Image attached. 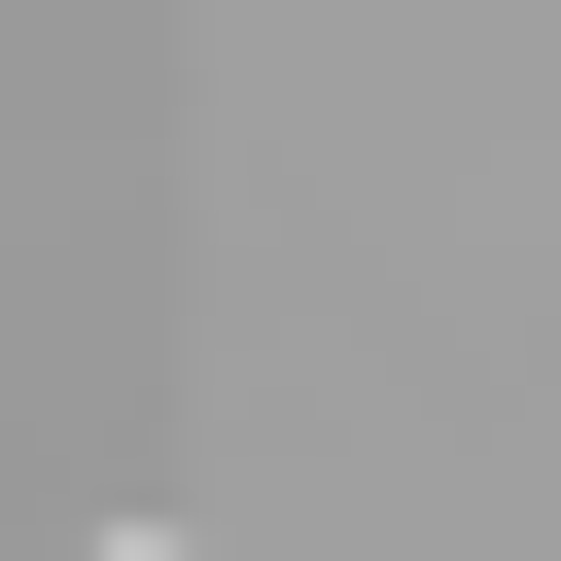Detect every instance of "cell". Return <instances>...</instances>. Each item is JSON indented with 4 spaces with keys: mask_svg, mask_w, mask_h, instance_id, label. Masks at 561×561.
Listing matches in <instances>:
<instances>
[{
    "mask_svg": "<svg viewBox=\"0 0 561 561\" xmlns=\"http://www.w3.org/2000/svg\"><path fill=\"white\" fill-rule=\"evenodd\" d=\"M70 561H175V526H70Z\"/></svg>",
    "mask_w": 561,
    "mask_h": 561,
    "instance_id": "cell-1",
    "label": "cell"
}]
</instances>
